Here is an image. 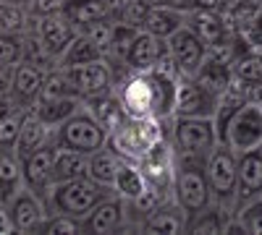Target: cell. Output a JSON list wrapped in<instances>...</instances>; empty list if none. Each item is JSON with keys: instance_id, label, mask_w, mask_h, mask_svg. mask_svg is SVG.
Here are the masks:
<instances>
[{"instance_id": "60d3db41", "label": "cell", "mask_w": 262, "mask_h": 235, "mask_svg": "<svg viewBox=\"0 0 262 235\" xmlns=\"http://www.w3.org/2000/svg\"><path fill=\"white\" fill-rule=\"evenodd\" d=\"M18 108V105H16V99L8 94V97H0V118H3V115H8L11 110H16Z\"/></svg>"}, {"instance_id": "484cf974", "label": "cell", "mask_w": 262, "mask_h": 235, "mask_svg": "<svg viewBox=\"0 0 262 235\" xmlns=\"http://www.w3.org/2000/svg\"><path fill=\"white\" fill-rule=\"evenodd\" d=\"M21 186H24V180H21V160L13 154V149L0 146V204L6 206Z\"/></svg>"}, {"instance_id": "7dc6e473", "label": "cell", "mask_w": 262, "mask_h": 235, "mask_svg": "<svg viewBox=\"0 0 262 235\" xmlns=\"http://www.w3.org/2000/svg\"><path fill=\"white\" fill-rule=\"evenodd\" d=\"M259 149H262V146H259Z\"/></svg>"}, {"instance_id": "f1b7e54d", "label": "cell", "mask_w": 262, "mask_h": 235, "mask_svg": "<svg viewBox=\"0 0 262 235\" xmlns=\"http://www.w3.org/2000/svg\"><path fill=\"white\" fill-rule=\"evenodd\" d=\"M116 167H118V154L111 152L107 146L97 149L95 154H90L86 160V175H90L95 183L113 188V178H116Z\"/></svg>"}, {"instance_id": "74e56055", "label": "cell", "mask_w": 262, "mask_h": 235, "mask_svg": "<svg viewBox=\"0 0 262 235\" xmlns=\"http://www.w3.org/2000/svg\"><path fill=\"white\" fill-rule=\"evenodd\" d=\"M29 8V16L32 18H39V16H50V13H58V11H66L69 0H29L27 3Z\"/></svg>"}, {"instance_id": "3957f363", "label": "cell", "mask_w": 262, "mask_h": 235, "mask_svg": "<svg viewBox=\"0 0 262 235\" xmlns=\"http://www.w3.org/2000/svg\"><path fill=\"white\" fill-rule=\"evenodd\" d=\"M170 196L189 217L212 204L210 186L205 178V157H179L176 154Z\"/></svg>"}, {"instance_id": "ab89813d", "label": "cell", "mask_w": 262, "mask_h": 235, "mask_svg": "<svg viewBox=\"0 0 262 235\" xmlns=\"http://www.w3.org/2000/svg\"><path fill=\"white\" fill-rule=\"evenodd\" d=\"M102 3H105L107 13H111V18H118V16L123 13V8H126L128 3H134V0H102Z\"/></svg>"}, {"instance_id": "ac0fdd59", "label": "cell", "mask_w": 262, "mask_h": 235, "mask_svg": "<svg viewBox=\"0 0 262 235\" xmlns=\"http://www.w3.org/2000/svg\"><path fill=\"white\" fill-rule=\"evenodd\" d=\"M53 134H55L53 125H48L42 118H37L32 110H27L18 134H16V141H13V154L18 160L29 157L32 152H37L39 146H45L48 141H53Z\"/></svg>"}, {"instance_id": "d590c367", "label": "cell", "mask_w": 262, "mask_h": 235, "mask_svg": "<svg viewBox=\"0 0 262 235\" xmlns=\"http://www.w3.org/2000/svg\"><path fill=\"white\" fill-rule=\"evenodd\" d=\"M39 232H81V230H79V220L69 215H58V212H48V220Z\"/></svg>"}, {"instance_id": "ffe728a7", "label": "cell", "mask_w": 262, "mask_h": 235, "mask_svg": "<svg viewBox=\"0 0 262 235\" xmlns=\"http://www.w3.org/2000/svg\"><path fill=\"white\" fill-rule=\"evenodd\" d=\"M186 222H189V215L176 204V201H165L160 204L155 212L139 222L137 230L142 232H163V235H173V232H186Z\"/></svg>"}, {"instance_id": "603a6c76", "label": "cell", "mask_w": 262, "mask_h": 235, "mask_svg": "<svg viewBox=\"0 0 262 235\" xmlns=\"http://www.w3.org/2000/svg\"><path fill=\"white\" fill-rule=\"evenodd\" d=\"M231 217H233V209L212 201L210 206L189 217L186 232H226L231 225Z\"/></svg>"}, {"instance_id": "7c38bea8", "label": "cell", "mask_w": 262, "mask_h": 235, "mask_svg": "<svg viewBox=\"0 0 262 235\" xmlns=\"http://www.w3.org/2000/svg\"><path fill=\"white\" fill-rule=\"evenodd\" d=\"M79 230L81 232H97V235L123 232L126 230V204H123V199L111 194V196H105L102 201H97L79 220Z\"/></svg>"}, {"instance_id": "ba28073f", "label": "cell", "mask_w": 262, "mask_h": 235, "mask_svg": "<svg viewBox=\"0 0 262 235\" xmlns=\"http://www.w3.org/2000/svg\"><path fill=\"white\" fill-rule=\"evenodd\" d=\"M221 94L207 89L194 76H179L176 79V105L173 115L179 118H215Z\"/></svg>"}, {"instance_id": "d4e9b609", "label": "cell", "mask_w": 262, "mask_h": 235, "mask_svg": "<svg viewBox=\"0 0 262 235\" xmlns=\"http://www.w3.org/2000/svg\"><path fill=\"white\" fill-rule=\"evenodd\" d=\"M86 160L90 154L74 152L55 144V157H53V183L60 180H74V178H84L86 175Z\"/></svg>"}, {"instance_id": "8d00e7d4", "label": "cell", "mask_w": 262, "mask_h": 235, "mask_svg": "<svg viewBox=\"0 0 262 235\" xmlns=\"http://www.w3.org/2000/svg\"><path fill=\"white\" fill-rule=\"evenodd\" d=\"M147 11H149V6L144 3V0H134V3H128L123 8V13L116 21H123V24H128V27L142 29L144 27V18H147Z\"/></svg>"}, {"instance_id": "836d02e7", "label": "cell", "mask_w": 262, "mask_h": 235, "mask_svg": "<svg viewBox=\"0 0 262 235\" xmlns=\"http://www.w3.org/2000/svg\"><path fill=\"white\" fill-rule=\"evenodd\" d=\"M79 32H84L95 42V47L102 53V58L107 55V50H111V39H113V18H100V21H95V24L81 27Z\"/></svg>"}, {"instance_id": "44dd1931", "label": "cell", "mask_w": 262, "mask_h": 235, "mask_svg": "<svg viewBox=\"0 0 262 235\" xmlns=\"http://www.w3.org/2000/svg\"><path fill=\"white\" fill-rule=\"evenodd\" d=\"M186 24V11L176 8V6H149L147 18H144V32L155 34L160 39H168L176 29H181Z\"/></svg>"}, {"instance_id": "d6986e66", "label": "cell", "mask_w": 262, "mask_h": 235, "mask_svg": "<svg viewBox=\"0 0 262 235\" xmlns=\"http://www.w3.org/2000/svg\"><path fill=\"white\" fill-rule=\"evenodd\" d=\"M42 81H45V71L34 68L32 63L21 60L18 66H13V87H11V97L16 99L18 108L32 110L34 102L39 99L42 92Z\"/></svg>"}, {"instance_id": "4fadbf2b", "label": "cell", "mask_w": 262, "mask_h": 235, "mask_svg": "<svg viewBox=\"0 0 262 235\" xmlns=\"http://www.w3.org/2000/svg\"><path fill=\"white\" fill-rule=\"evenodd\" d=\"M53 157H55V141H48L45 146H39L37 152L21 160V180L24 188H29L32 194H37L45 201L48 191L53 186Z\"/></svg>"}, {"instance_id": "9a60e30c", "label": "cell", "mask_w": 262, "mask_h": 235, "mask_svg": "<svg viewBox=\"0 0 262 235\" xmlns=\"http://www.w3.org/2000/svg\"><path fill=\"white\" fill-rule=\"evenodd\" d=\"M32 29L34 34L39 37V42L45 45V50L58 58L63 53V47L69 45V42L74 39V34L79 32L76 24L69 18V13L66 11H58V13H50V16H39L32 21Z\"/></svg>"}, {"instance_id": "8992f818", "label": "cell", "mask_w": 262, "mask_h": 235, "mask_svg": "<svg viewBox=\"0 0 262 235\" xmlns=\"http://www.w3.org/2000/svg\"><path fill=\"white\" fill-rule=\"evenodd\" d=\"M53 141L58 146L74 149V152H81V154H95L97 149L107 144V131L81 102V108L74 115H69L60 125H55Z\"/></svg>"}, {"instance_id": "e0dca14e", "label": "cell", "mask_w": 262, "mask_h": 235, "mask_svg": "<svg viewBox=\"0 0 262 235\" xmlns=\"http://www.w3.org/2000/svg\"><path fill=\"white\" fill-rule=\"evenodd\" d=\"M186 27L200 37L205 45H217L231 37V27L221 11H205V8H191L186 11Z\"/></svg>"}, {"instance_id": "4316f807", "label": "cell", "mask_w": 262, "mask_h": 235, "mask_svg": "<svg viewBox=\"0 0 262 235\" xmlns=\"http://www.w3.org/2000/svg\"><path fill=\"white\" fill-rule=\"evenodd\" d=\"M100 58H102V53L95 47V42L84 32H76L74 39L55 58V68H69V66H79V63H90V60H100Z\"/></svg>"}, {"instance_id": "83f0119b", "label": "cell", "mask_w": 262, "mask_h": 235, "mask_svg": "<svg viewBox=\"0 0 262 235\" xmlns=\"http://www.w3.org/2000/svg\"><path fill=\"white\" fill-rule=\"evenodd\" d=\"M79 108H81V97H60V99H37L32 113L55 128L69 115H74Z\"/></svg>"}, {"instance_id": "f546056e", "label": "cell", "mask_w": 262, "mask_h": 235, "mask_svg": "<svg viewBox=\"0 0 262 235\" xmlns=\"http://www.w3.org/2000/svg\"><path fill=\"white\" fill-rule=\"evenodd\" d=\"M32 16L18 0H0V34H24L32 27Z\"/></svg>"}, {"instance_id": "f6af8a7d", "label": "cell", "mask_w": 262, "mask_h": 235, "mask_svg": "<svg viewBox=\"0 0 262 235\" xmlns=\"http://www.w3.org/2000/svg\"><path fill=\"white\" fill-rule=\"evenodd\" d=\"M18 3H29V0H18Z\"/></svg>"}, {"instance_id": "9c48e42d", "label": "cell", "mask_w": 262, "mask_h": 235, "mask_svg": "<svg viewBox=\"0 0 262 235\" xmlns=\"http://www.w3.org/2000/svg\"><path fill=\"white\" fill-rule=\"evenodd\" d=\"M60 71H63L66 79H69L71 89L81 99L113 89V81H116V71L105 58L90 60V63H79V66H69V68H60Z\"/></svg>"}, {"instance_id": "30bf717a", "label": "cell", "mask_w": 262, "mask_h": 235, "mask_svg": "<svg viewBox=\"0 0 262 235\" xmlns=\"http://www.w3.org/2000/svg\"><path fill=\"white\" fill-rule=\"evenodd\" d=\"M165 47L181 76H196V71L202 68V63L207 58V45L186 24L165 39Z\"/></svg>"}, {"instance_id": "7bdbcfd3", "label": "cell", "mask_w": 262, "mask_h": 235, "mask_svg": "<svg viewBox=\"0 0 262 235\" xmlns=\"http://www.w3.org/2000/svg\"><path fill=\"white\" fill-rule=\"evenodd\" d=\"M144 3H147V6H165V3L170 6V0H144Z\"/></svg>"}, {"instance_id": "ee69618b", "label": "cell", "mask_w": 262, "mask_h": 235, "mask_svg": "<svg viewBox=\"0 0 262 235\" xmlns=\"http://www.w3.org/2000/svg\"><path fill=\"white\" fill-rule=\"evenodd\" d=\"M254 53H257V58H259V63H262V47H259V50H254Z\"/></svg>"}, {"instance_id": "5b68a950", "label": "cell", "mask_w": 262, "mask_h": 235, "mask_svg": "<svg viewBox=\"0 0 262 235\" xmlns=\"http://www.w3.org/2000/svg\"><path fill=\"white\" fill-rule=\"evenodd\" d=\"M168 139L173 154L179 157H207L217 144V131L212 118H168Z\"/></svg>"}, {"instance_id": "52a82bcc", "label": "cell", "mask_w": 262, "mask_h": 235, "mask_svg": "<svg viewBox=\"0 0 262 235\" xmlns=\"http://www.w3.org/2000/svg\"><path fill=\"white\" fill-rule=\"evenodd\" d=\"M236 167H238V154L231 152L221 141L205 157V178L210 186V196L215 204H223L228 209H233V196H236Z\"/></svg>"}, {"instance_id": "7402d4cb", "label": "cell", "mask_w": 262, "mask_h": 235, "mask_svg": "<svg viewBox=\"0 0 262 235\" xmlns=\"http://www.w3.org/2000/svg\"><path fill=\"white\" fill-rule=\"evenodd\" d=\"M147 191V180L142 175V170L137 162L131 160H121L118 157V167H116V178H113V194L123 201H134Z\"/></svg>"}, {"instance_id": "e575fe53", "label": "cell", "mask_w": 262, "mask_h": 235, "mask_svg": "<svg viewBox=\"0 0 262 235\" xmlns=\"http://www.w3.org/2000/svg\"><path fill=\"white\" fill-rule=\"evenodd\" d=\"M24 115H27L24 108H16L8 115L0 118V146H3V149H13V141H16V134H18V128H21Z\"/></svg>"}, {"instance_id": "b9f144b4", "label": "cell", "mask_w": 262, "mask_h": 235, "mask_svg": "<svg viewBox=\"0 0 262 235\" xmlns=\"http://www.w3.org/2000/svg\"><path fill=\"white\" fill-rule=\"evenodd\" d=\"M196 8H205V11H221V0H196Z\"/></svg>"}, {"instance_id": "5bb4252c", "label": "cell", "mask_w": 262, "mask_h": 235, "mask_svg": "<svg viewBox=\"0 0 262 235\" xmlns=\"http://www.w3.org/2000/svg\"><path fill=\"white\" fill-rule=\"evenodd\" d=\"M254 199H262V149H252V152L238 154L233 212Z\"/></svg>"}, {"instance_id": "cb8c5ba5", "label": "cell", "mask_w": 262, "mask_h": 235, "mask_svg": "<svg viewBox=\"0 0 262 235\" xmlns=\"http://www.w3.org/2000/svg\"><path fill=\"white\" fill-rule=\"evenodd\" d=\"M84 102V108L90 110L102 125H105V131H111V128H116L126 115L121 110V105H118V97L113 89H107V92H100V94H92V97H86L81 99Z\"/></svg>"}, {"instance_id": "1f68e13d", "label": "cell", "mask_w": 262, "mask_h": 235, "mask_svg": "<svg viewBox=\"0 0 262 235\" xmlns=\"http://www.w3.org/2000/svg\"><path fill=\"white\" fill-rule=\"evenodd\" d=\"M66 13H69V18L76 24V29H81L86 24H95L100 18H111L102 0H69Z\"/></svg>"}, {"instance_id": "7a4b0ae2", "label": "cell", "mask_w": 262, "mask_h": 235, "mask_svg": "<svg viewBox=\"0 0 262 235\" xmlns=\"http://www.w3.org/2000/svg\"><path fill=\"white\" fill-rule=\"evenodd\" d=\"M215 131H217V141L226 144L236 154L259 149L262 146V105L244 99L226 118L215 120Z\"/></svg>"}, {"instance_id": "d6a6232c", "label": "cell", "mask_w": 262, "mask_h": 235, "mask_svg": "<svg viewBox=\"0 0 262 235\" xmlns=\"http://www.w3.org/2000/svg\"><path fill=\"white\" fill-rule=\"evenodd\" d=\"M24 58L21 34H0V68H13Z\"/></svg>"}, {"instance_id": "bcb514c9", "label": "cell", "mask_w": 262, "mask_h": 235, "mask_svg": "<svg viewBox=\"0 0 262 235\" xmlns=\"http://www.w3.org/2000/svg\"><path fill=\"white\" fill-rule=\"evenodd\" d=\"M259 105H262V102H259Z\"/></svg>"}, {"instance_id": "8fae6325", "label": "cell", "mask_w": 262, "mask_h": 235, "mask_svg": "<svg viewBox=\"0 0 262 235\" xmlns=\"http://www.w3.org/2000/svg\"><path fill=\"white\" fill-rule=\"evenodd\" d=\"M6 209H8V217H11V227L16 232H39L45 220H48L45 201L24 186L16 191V196L6 204Z\"/></svg>"}, {"instance_id": "277c9868", "label": "cell", "mask_w": 262, "mask_h": 235, "mask_svg": "<svg viewBox=\"0 0 262 235\" xmlns=\"http://www.w3.org/2000/svg\"><path fill=\"white\" fill-rule=\"evenodd\" d=\"M111 194H113V188H105V186L95 183L90 175H84V178H74V180L53 183L45 196V206H48V212H58V215H69L74 220H81L97 201H102Z\"/></svg>"}, {"instance_id": "6da1fadb", "label": "cell", "mask_w": 262, "mask_h": 235, "mask_svg": "<svg viewBox=\"0 0 262 235\" xmlns=\"http://www.w3.org/2000/svg\"><path fill=\"white\" fill-rule=\"evenodd\" d=\"M168 136V118H123L116 128L107 131V149L116 152L121 160L139 162L144 154H149V149L158 141Z\"/></svg>"}, {"instance_id": "4dcf8cb0", "label": "cell", "mask_w": 262, "mask_h": 235, "mask_svg": "<svg viewBox=\"0 0 262 235\" xmlns=\"http://www.w3.org/2000/svg\"><path fill=\"white\" fill-rule=\"evenodd\" d=\"M226 232H252L262 235V199H254L244 206H238L231 217V225Z\"/></svg>"}, {"instance_id": "2e32d148", "label": "cell", "mask_w": 262, "mask_h": 235, "mask_svg": "<svg viewBox=\"0 0 262 235\" xmlns=\"http://www.w3.org/2000/svg\"><path fill=\"white\" fill-rule=\"evenodd\" d=\"M163 55H165V39L139 29L128 47V55H126V71H134V73L152 71Z\"/></svg>"}, {"instance_id": "f35d334b", "label": "cell", "mask_w": 262, "mask_h": 235, "mask_svg": "<svg viewBox=\"0 0 262 235\" xmlns=\"http://www.w3.org/2000/svg\"><path fill=\"white\" fill-rule=\"evenodd\" d=\"M13 87V68H0V97H8Z\"/></svg>"}]
</instances>
